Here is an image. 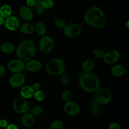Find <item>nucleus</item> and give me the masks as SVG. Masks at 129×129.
<instances>
[{
	"label": "nucleus",
	"instance_id": "obj_29",
	"mask_svg": "<svg viewBox=\"0 0 129 129\" xmlns=\"http://www.w3.org/2000/svg\"><path fill=\"white\" fill-rule=\"evenodd\" d=\"M54 23L55 26L59 29H63L67 25L65 20L61 18H57L55 19Z\"/></svg>",
	"mask_w": 129,
	"mask_h": 129
},
{
	"label": "nucleus",
	"instance_id": "obj_23",
	"mask_svg": "<svg viewBox=\"0 0 129 129\" xmlns=\"http://www.w3.org/2000/svg\"><path fill=\"white\" fill-rule=\"evenodd\" d=\"M35 31L36 33L40 36H44L45 35L46 32V26L42 22H38L34 25Z\"/></svg>",
	"mask_w": 129,
	"mask_h": 129
},
{
	"label": "nucleus",
	"instance_id": "obj_21",
	"mask_svg": "<svg viewBox=\"0 0 129 129\" xmlns=\"http://www.w3.org/2000/svg\"><path fill=\"white\" fill-rule=\"evenodd\" d=\"M12 12L11 7L8 4H4L0 7V16L5 19L12 16Z\"/></svg>",
	"mask_w": 129,
	"mask_h": 129
},
{
	"label": "nucleus",
	"instance_id": "obj_1",
	"mask_svg": "<svg viewBox=\"0 0 129 129\" xmlns=\"http://www.w3.org/2000/svg\"><path fill=\"white\" fill-rule=\"evenodd\" d=\"M84 19L88 25L96 28H103L106 22L104 13L98 7H93L89 9L84 14Z\"/></svg>",
	"mask_w": 129,
	"mask_h": 129
},
{
	"label": "nucleus",
	"instance_id": "obj_27",
	"mask_svg": "<svg viewBox=\"0 0 129 129\" xmlns=\"http://www.w3.org/2000/svg\"><path fill=\"white\" fill-rule=\"evenodd\" d=\"M43 111V108L40 105H35L31 109L30 113L34 116L37 117L41 114Z\"/></svg>",
	"mask_w": 129,
	"mask_h": 129
},
{
	"label": "nucleus",
	"instance_id": "obj_32",
	"mask_svg": "<svg viewBox=\"0 0 129 129\" xmlns=\"http://www.w3.org/2000/svg\"><path fill=\"white\" fill-rule=\"evenodd\" d=\"M34 8L36 13L38 15H42L45 11L44 8L43 7L41 4V2H36L34 6Z\"/></svg>",
	"mask_w": 129,
	"mask_h": 129
},
{
	"label": "nucleus",
	"instance_id": "obj_18",
	"mask_svg": "<svg viewBox=\"0 0 129 129\" xmlns=\"http://www.w3.org/2000/svg\"><path fill=\"white\" fill-rule=\"evenodd\" d=\"M16 47L15 45L8 41L2 42L0 44V51L5 54H10L15 51Z\"/></svg>",
	"mask_w": 129,
	"mask_h": 129
},
{
	"label": "nucleus",
	"instance_id": "obj_38",
	"mask_svg": "<svg viewBox=\"0 0 129 129\" xmlns=\"http://www.w3.org/2000/svg\"><path fill=\"white\" fill-rule=\"evenodd\" d=\"M6 73V68L2 64H0V77H2L5 75Z\"/></svg>",
	"mask_w": 129,
	"mask_h": 129
},
{
	"label": "nucleus",
	"instance_id": "obj_37",
	"mask_svg": "<svg viewBox=\"0 0 129 129\" xmlns=\"http://www.w3.org/2000/svg\"><path fill=\"white\" fill-rule=\"evenodd\" d=\"M36 1L35 0H26V6L30 7H34L35 4H36Z\"/></svg>",
	"mask_w": 129,
	"mask_h": 129
},
{
	"label": "nucleus",
	"instance_id": "obj_30",
	"mask_svg": "<svg viewBox=\"0 0 129 129\" xmlns=\"http://www.w3.org/2000/svg\"><path fill=\"white\" fill-rule=\"evenodd\" d=\"M105 52L101 48H95L93 51H92V54L93 56L96 58H103Z\"/></svg>",
	"mask_w": 129,
	"mask_h": 129
},
{
	"label": "nucleus",
	"instance_id": "obj_25",
	"mask_svg": "<svg viewBox=\"0 0 129 129\" xmlns=\"http://www.w3.org/2000/svg\"><path fill=\"white\" fill-rule=\"evenodd\" d=\"M33 97L37 101L42 102L44 100L45 98V94L43 91L39 90L34 91Z\"/></svg>",
	"mask_w": 129,
	"mask_h": 129
},
{
	"label": "nucleus",
	"instance_id": "obj_13",
	"mask_svg": "<svg viewBox=\"0 0 129 129\" xmlns=\"http://www.w3.org/2000/svg\"><path fill=\"white\" fill-rule=\"evenodd\" d=\"M120 57V52L116 49L110 50L105 53L103 59L107 64H113L118 60Z\"/></svg>",
	"mask_w": 129,
	"mask_h": 129
},
{
	"label": "nucleus",
	"instance_id": "obj_40",
	"mask_svg": "<svg viewBox=\"0 0 129 129\" xmlns=\"http://www.w3.org/2000/svg\"><path fill=\"white\" fill-rule=\"evenodd\" d=\"M5 22V19L0 16V26H4Z\"/></svg>",
	"mask_w": 129,
	"mask_h": 129
},
{
	"label": "nucleus",
	"instance_id": "obj_10",
	"mask_svg": "<svg viewBox=\"0 0 129 129\" xmlns=\"http://www.w3.org/2000/svg\"><path fill=\"white\" fill-rule=\"evenodd\" d=\"M26 81L25 75L22 73H15L10 78L9 84L14 88H19L22 86Z\"/></svg>",
	"mask_w": 129,
	"mask_h": 129
},
{
	"label": "nucleus",
	"instance_id": "obj_35",
	"mask_svg": "<svg viewBox=\"0 0 129 129\" xmlns=\"http://www.w3.org/2000/svg\"><path fill=\"white\" fill-rule=\"evenodd\" d=\"M8 121L5 119H0V127L2 128H6L8 125Z\"/></svg>",
	"mask_w": 129,
	"mask_h": 129
},
{
	"label": "nucleus",
	"instance_id": "obj_36",
	"mask_svg": "<svg viewBox=\"0 0 129 129\" xmlns=\"http://www.w3.org/2000/svg\"><path fill=\"white\" fill-rule=\"evenodd\" d=\"M33 90L35 91L40 90L41 88V85L39 82H35L33 84V85L31 86Z\"/></svg>",
	"mask_w": 129,
	"mask_h": 129
},
{
	"label": "nucleus",
	"instance_id": "obj_4",
	"mask_svg": "<svg viewBox=\"0 0 129 129\" xmlns=\"http://www.w3.org/2000/svg\"><path fill=\"white\" fill-rule=\"evenodd\" d=\"M46 72L52 76H59L66 71L64 61L61 58H56L49 60L45 67Z\"/></svg>",
	"mask_w": 129,
	"mask_h": 129
},
{
	"label": "nucleus",
	"instance_id": "obj_42",
	"mask_svg": "<svg viewBox=\"0 0 129 129\" xmlns=\"http://www.w3.org/2000/svg\"><path fill=\"white\" fill-rule=\"evenodd\" d=\"M125 25V27H126V28L128 29V28H129V21H128V20H127V21L126 22Z\"/></svg>",
	"mask_w": 129,
	"mask_h": 129
},
{
	"label": "nucleus",
	"instance_id": "obj_5",
	"mask_svg": "<svg viewBox=\"0 0 129 129\" xmlns=\"http://www.w3.org/2000/svg\"><path fill=\"white\" fill-rule=\"evenodd\" d=\"M94 93V98L99 104L104 105L108 104L111 100V93L106 87H99Z\"/></svg>",
	"mask_w": 129,
	"mask_h": 129
},
{
	"label": "nucleus",
	"instance_id": "obj_2",
	"mask_svg": "<svg viewBox=\"0 0 129 129\" xmlns=\"http://www.w3.org/2000/svg\"><path fill=\"white\" fill-rule=\"evenodd\" d=\"M36 45L30 39L22 40L16 48L15 52L17 57L26 62L34 56L36 53Z\"/></svg>",
	"mask_w": 129,
	"mask_h": 129
},
{
	"label": "nucleus",
	"instance_id": "obj_43",
	"mask_svg": "<svg viewBox=\"0 0 129 129\" xmlns=\"http://www.w3.org/2000/svg\"><path fill=\"white\" fill-rule=\"evenodd\" d=\"M36 2H40V1H41L42 0H35Z\"/></svg>",
	"mask_w": 129,
	"mask_h": 129
},
{
	"label": "nucleus",
	"instance_id": "obj_12",
	"mask_svg": "<svg viewBox=\"0 0 129 129\" xmlns=\"http://www.w3.org/2000/svg\"><path fill=\"white\" fill-rule=\"evenodd\" d=\"M4 26L7 30L10 31H15L19 29L20 26V21L17 17L11 16L5 19Z\"/></svg>",
	"mask_w": 129,
	"mask_h": 129
},
{
	"label": "nucleus",
	"instance_id": "obj_28",
	"mask_svg": "<svg viewBox=\"0 0 129 129\" xmlns=\"http://www.w3.org/2000/svg\"><path fill=\"white\" fill-rule=\"evenodd\" d=\"M61 97L62 100L64 102H67L71 101L72 98V94L69 90H65L62 92L61 94Z\"/></svg>",
	"mask_w": 129,
	"mask_h": 129
},
{
	"label": "nucleus",
	"instance_id": "obj_44",
	"mask_svg": "<svg viewBox=\"0 0 129 129\" xmlns=\"http://www.w3.org/2000/svg\"><path fill=\"white\" fill-rule=\"evenodd\" d=\"M0 3H1V0H0Z\"/></svg>",
	"mask_w": 129,
	"mask_h": 129
},
{
	"label": "nucleus",
	"instance_id": "obj_3",
	"mask_svg": "<svg viewBox=\"0 0 129 129\" xmlns=\"http://www.w3.org/2000/svg\"><path fill=\"white\" fill-rule=\"evenodd\" d=\"M79 83L82 89L88 93H94L100 85L99 78L92 72L82 73L79 78Z\"/></svg>",
	"mask_w": 129,
	"mask_h": 129
},
{
	"label": "nucleus",
	"instance_id": "obj_26",
	"mask_svg": "<svg viewBox=\"0 0 129 129\" xmlns=\"http://www.w3.org/2000/svg\"><path fill=\"white\" fill-rule=\"evenodd\" d=\"M63 123L60 120H54L50 125L49 129H63Z\"/></svg>",
	"mask_w": 129,
	"mask_h": 129
},
{
	"label": "nucleus",
	"instance_id": "obj_8",
	"mask_svg": "<svg viewBox=\"0 0 129 129\" xmlns=\"http://www.w3.org/2000/svg\"><path fill=\"white\" fill-rule=\"evenodd\" d=\"M9 70L15 73H22L25 69V63L22 60L17 58L10 60L8 63Z\"/></svg>",
	"mask_w": 129,
	"mask_h": 129
},
{
	"label": "nucleus",
	"instance_id": "obj_41",
	"mask_svg": "<svg viewBox=\"0 0 129 129\" xmlns=\"http://www.w3.org/2000/svg\"><path fill=\"white\" fill-rule=\"evenodd\" d=\"M90 104H91V105H94V104H97V101H96V100L95 99V98H93L90 101Z\"/></svg>",
	"mask_w": 129,
	"mask_h": 129
},
{
	"label": "nucleus",
	"instance_id": "obj_15",
	"mask_svg": "<svg viewBox=\"0 0 129 129\" xmlns=\"http://www.w3.org/2000/svg\"><path fill=\"white\" fill-rule=\"evenodd\" d=\"M19 14L20 17L26 22L31 21L34 17V13L31 8L27 6H23L20 8Z\"/></svg>",
	"mask_w": 129,
	"mask_h": 129
},
{
	"label": "nucleus",
	"instance_id": "obj_33",
	"mask_svg": "<svg viewBox=\"0 0 129 129\" xmlns=\"http://www.w3.org/2000/svg\"><path fill=\"white\" fill-rule=\"evenodd\" d=\"M90 110L91 113L93 114H94V115L98 114L100 111V107L99 104L97 103V104L91 105Z\"/></svg>",
	"mask_w": 129,
	"mask_h": 129
},
{
	"label": "nucleus",
	"instance_id": "obj_19",
	"mask_svg": "<svg viewBox=\"0 0 129 129\" xmlns=\"http://www.w3.org/2000/svg\"><path fill=\"white\" fill-rule=\"evenodd\" d=\"M19 29L20 32L23 34H31L35 31L34 25L32 23L27 22L20 25Z\"/></svg>",
	"mask_w": 129,
	"mask_h": 129
},
{
	"label": "nucleus",
	"instance_id": "obj_11",
	"mask_svg": "<svg viewBox=\"0 0 129 129\" xmlns=\"http://www.w3.org/2000/svg\"><path fill=\"white\" fill-rule=\"evenodd\" d=\"M63 109L67 114L73 116L78 115L80 112V107L78 104L72 101L65 102Z\"/></svg>",
	"mask_w": 129,
	"mask_h": 129
},
{
	"label": "nucleus",
	"instance_id": "obj_9",
	"mask_svg": "<svg viewBox=\"0 0 129 129\" xmlns=\"http://www.w3.org/2000/svg\"><path fill=\"white\" fill-rule=\"evenodd\" d=\"M63 30L64 34L66 36L70 38H74L79 36L82 31L81 26L75 23L66 25Z\"/></svg>",
	"mask_w": 129,
	"mask_h": 129
},
{
	"label": "nucleus",
	"instance_id": "obj_31",
	"mask_svg": "<svg viewBox=\"0 0 129 129\" xmlns=\"http://www.w3.org/2000/svg\"><path fill=\"white\" fill-rule=\"evenodd\" d=\"M41 4L44 9H50L52 8L54 5V0H42Z\"/></svg>",
	"mask_w": 129,
	"mask_h": 129
},
{
	"label": "nucleus",
	"instance_id": "obj_22",
	"mask_svg": "<svg viewBox=\"0 0 129 129\" xmlns=\"http://www.w3.org/2000/svg\"><path fill=\"white\" fill-rule=\"evenodd\" d=\"M81 67L84 72H91L94 69L95 63L93 60L87 59L83 62Z\"/></svg>",
	"mask_w": 129,
	"mask_h": 129
},
{
	"label": "nucleus",
	"instance_id": "obj_16",
	"mask_svg": "<svg viewBox=\"0 0 129 129\" xmlns=\"http://www.w3.org/2000/svg\"><path fill=\"white\" fill-rule=\"evenodd\" d=\"M21 122L22 125L25 127H30L35 123V117L30 113L26 112L22 114L21 117Z\"/></svg>",
	"mask_w": 129,
	"mask_h": 129
},
{
	"label": "nucleus",
	"instance_id": "obj_45",
	"mask_svg": "<svg viewBox=\"0 0 129 129\" xmlns=\"http://www.w3.org/2000/svg\"><path fill=\"white\" fill-rule=\"evenodd\" d=\"M109 1H111V0H109Z\"/></svg>",
	"mask_w": 129,
	"mask_h": 129
},
{
	"label": "nucleus",
	"instance_id": "obj_7",
	"mask_svg": "<svg viewBox=\"0 0 129 129\" xmlns=\"http://www.w3.org/2000/svg\"><path fill=\"white\" fill-rule=\"evenodd\" d=\"M12 106L14 111L18 114H23L29 110V106L26 99L21 96L17 97L14 99Z\"/></svg>",
	"mask_w": 129,
	"mask_h": 129
},
{
	"label": "nucleus",
	"instance_id": "obj_14",
	"mask_svg": "<svg viewBox=\"0 0 129 129\" xmlns=\"http://www.w3.org/2000/svg\"><path fill=\"white\" fill-rule=\"evenodd\" d=\"M42 67V62L38 60L35 59H31L27 61L25 63V68L26 69L32 73H35L39 71Z\"/></svg>",
	"mask_w": 129,
	"mask_h": 129
},
{
	"label": "nucleus",
	"instance_id": "obj_20",
	"mask_svg": "<svg viewBox=\"0 0 129 129\" xmlns=\"http://www.w3.org/2000/svg\"><path fill=\"white\" fill-rule=\"evenodd\" d=\"M34 93V90L31 86L25 85L23 86L20 90V95L23 98L27 99L31 98L33 97Z\"/></svg>",
	"mask_w": 129,
	"mask_h": 129
},
{
	"label": "nucleus",
	"instance_id": "obj_6",
	"mask_svg": "<svg viewBox=\"0 0 129 129\" xmlns=\"http://www.w3.org/2000/svg\"><path fill=\"white\" fill-rule=\"evenodd\" d=\"M54 42L53 38L48 35H44L40 39L38 48L39 51L43 54L49 53L53 49Z\"/></svg>",
	"mask_w": 129,
	"mask_h": 129
},
{
	"label": "nucleus",
	"instance_id": "obj_24",
	"mask_svg": "<svg viewBox=\"0 0 129 129\" xmlns=\"http://www.w3.org/2000/svg\"><path fill=\"white\" fill-rule=\"evenodd\" d=\"M59 76V81L61 84L64 85H67L71 82V77L69 74L66 72H63Z\"/></svg>",
	"mask_w": 129,
	"mask_h": 129
},
{
	"label": "nucleus",
	"instance_id": "obj_34",
	"mask_svg": "<svg viewBox=\"0 0 129 129\" xmlns=\"http://www.w3.org/2000/svg\"><path fill=\"white\" fill-rule=\"evenodd\" d=\"M108 129H122L120 125L116 122H111L108 125Z\"/></svg>",
	"mask_w": 129,
	"mask_h": 129
},
{
	"label": "nucleus",
	"instance_id": "obj_39",
	"mask_svg": "<svg viewBox=\"0 0 129 129\" xmlns=\"http://www.w3.org/2000/svg\"><path fill=\"white\" fill-rule=\"evenodd\" d=\"M6 129H18V126L14 123L8 124Z\"/></svg>",
	"mask_w": 129,
	"mask_h": 129
},
{
	"label": "nucleus",
	"instance_id": "obj_17",
	"mask_svg": "<svg viewBox=\"0 0 129 129\" xmlns=\"http://www.w3.org/2000/svg\"><path fill=\"white\" fill-rule=\"evenodd\" d=\"M126 72L125 67L122 64H118L113 66L110 70L111 75L114 77H120L124 75Z\"/></svg>",
	"mask_w": 129,
	"mask_h": 129
}]
</instances>
